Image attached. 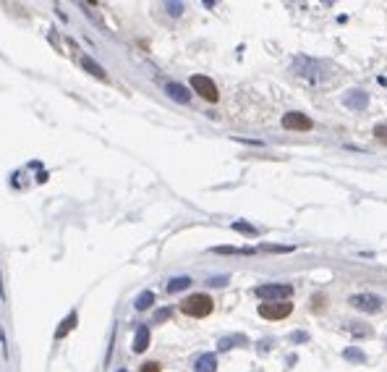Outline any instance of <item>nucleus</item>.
I'll list each match as a JSON object with an SVG mask.
<instances>
[{"label":"nucleus","instance_id":"19","mask_svg":"<svg viewBox=\"0 0 387 372\" xmlns=\"http://www.w3.org/2000/svg\"><path fill=\"white\" fill-rule=\"evenodd\" d=\"M215 252H217V254H254V249H248V247H243V249H236V247H217Z\"/></svg>","mask_w":387,"mask_h":372},{"label":"nucleus","instance_id":"2","mask_svg":"<svg viewBox=\"0 0 387 372\" xmlns=\"http://www.w3.org/2000/svg\"><path fill=\"white\" fill-rule=\"evenodd\" d=\"M215 310V301L207 294H191L184 304H180V312L189 317H207Z\"/></svg>","mask_w":387,"mask_h":372},{"label":"nucleus","instance_id":"20","mask_svg":"<svg viewBox=\"0 0 387 372\" xmlns=\"http://www.w3.org/2000/svg\"><path fill=\"white\" fill-rule=\"evenodd\" d=\"M374 137L387 144V123H377V126H374Z\"/></svg>","mask_w":387,"mask_h":372},{"label":"nucleus","instance_id":"26","mask_svg":"<svg viewBox=\"0 0 387 372\" xmlns=\"http://www.w3.org/2000/svg\"><path fill=\"white\" fill-rule=\"evenodd\" d=\"M293 341H295V343H301V341H309V336L299 331V333H293Z\"/></svg>","mask_w":387,"mask_h":372},{"label":"nucleus","instance_id":"23","mask_svg":"<svg viewBox=\"0 0 387 372\" xmlns=\"http://www.w3.org/2000/svg\"><path fill=\"white\" fill-rule=\"evenodd\" d=\"M142 372H160V364H157V362H147V364H142Z\"/></svg>","mask_w":387,"mask_h":372},{"label":"nucleus","instance_id":"25","mask_svg":"<svg viewBox=\"0 0 387 372\" xmlns=\"http://www.w3.org/2000/svg\"><path fill=\"white\" fill-rule=\"evenodd\" d=\"M225 283H227V278L222 275V278H212V280H210V286H225Z\"/></svg>","mask_w":387,"mask_h":372},{"label":"nucleus","instance_id":"22","mask_svg":"<svg viewBox=\"0 0 387 372\" xmlns=\"http://www.w3.org/2000/svg\"><path fill=\"white\" fill-rule=\"evenodd\" d=\"M290 249H293V247H269V244L262 247V252H275V254H278V252H290Z\"/></svg>","mask_w":387,"mask_h":372},{"label":"nucleus","instance_id":"16","mask_svg":"<svg viewBox=\"0 0 387 372\" xmlns=\"http://www.w3.org/2000/svg\"><path fill=\"white\" fill-rule=\"evenodd\" d=\"M236 343H246V336H227V338H220L217 348H220V352H227V348H233Z\"/></svg>","mask_w":387,"mask_h":372},{"label":"nucleus","instance_id":"15","mask_svg":"<svg viewBox=\"0 0 387 372\" xmlns=\"http://www.w3.org/2000/svg\"><path fill=\"white\" fill-rule=\"evenodd\" d=\"M343 359H348V362H356V364H367V354H363L361 348H356V346L346 348V352H343Z\"/></svg>","mask_w":387,"mask_h":372},{"label":"nucleus","instance_id":"8","mask_svg":"<svg viewBox=\"0 0 387 372\" xmlns=\"http://www.w3.org/2000/svg\"><path fill=\"white\" fill-rule=\"evenodd\" d=\"M343 105L348 107V111L361 113V111H367V105H369V95L361 92V90H351V92L343 97Z\"/></svg>","mask_w":387,"mask_h":372},{"label":"nucleus","instance_id":"1","mask_svg":"<svg viewBox=\"0 0 387 372\" xmlns=\"http://www.w3.org/2000/svg\"><path fill=\"white\" fill-rule=\"evenodd\" d=\"M290 71H293L295 79H301V81H306V84H320V81H325L327 63L314 60V58H309V55H299V58H293Z\"/></svg>","mask_w":387,"mask_h":372},{"label":"nucleus","instance_id":"13","mask_svg":"<svg viewBox=\"0 0 387 372\" xmlns=\"http://www.w3.org/2000/svg\"><path fill=\"white\" fill-rule=\"evenodd\" d=\"M81 65H84V71H89V74H92V76H97V79H105V76H107L102 65H100V63H95L89 55H84V58H81Z\"/></svg>","mask_w":387,"mask_h":372},{"label":"nucleus","instance_id":"7","mask_svg":"<svg viewBox=\"0 0 387 372\" xmlns=\"http://www.w3.org/2000/svg\"><path fill=\"white\" fill-rule=\"evenodd\" d=\"M283 128L288 131H309L311 128V118L299 113V111H293V113H285L283 116Z\"/></svg>","mask_w":387,"mask_h":372},{"label":"nucleus","instance_id":"27","mask_svg":"<svg viewBox=\"0 0 387 372\" xmlns=\"http://www.w3.org/2000/svg\"><path fill=\"white\" fill-rule=\"evenodd\" d=\"M118 372H126V369H118Z\"/></svg>","mask_w":387,"mask_h":372},{"label":"nucleus","instance_id":"24","mask_svg":"<svg viewBox=\"0 0 387 372\" xmlns=\"http://www.w3.org/2000/svg\"><path fill=\"white\" fill-rule=\"evenodd\" d=\"M168 317H170V310H160V312L154 315V320H157V322H163V320H168Z\"/></svg>","mask_w":387,"mask_h":372},{"label":"nucleus","instance_id":"5","mask_svg":"<svg viewBox=\"0 0 387 372\" xmlns=\"http://www.w3.org/2000/svg\"><path fill=\"white\" fill-rule=\"evenodd\" d=\"M290 312H293V304L290 301H267V304H259V315L264 320H285Z\"/></svg>","mask_w":387,"mask_h":372},{"label":"nucleus","instance_id":"17","mask_svg":"<svg viewBox=\"0 0 387 372\" xmlns=\"http://www.w3.org/2000/svg\"><path fill=\"white\" fill-rule=\"evenodd\" d=\"M154 304V294L152 291H144V294H139V299H136V310L139 312H144V310H149Z\"/></svg>","mask_w":387,"mask_h":372},{"label":"nucleus","instance_id":"3","mask_svg":"<svg viewBox=\"0 0 387 372\" xmlns=\"http://www.w3.org/2000/svg\"><path fill=\"white\" fill-rule=\"evenodd\" d=\"M254 294L264 301H288L293 286H288V283H262V286L254 289Z\"/></svg>","mask_w":387,"mask_h":372},{"label":"nucleus","instance_id":"21","mask_svg":"<svg viewBox=\"0 0 387 372\" xmlns=\"http://www.w3.org/2000/svg\"><path fill=\"white\" fill-rule=\"evenodd\" d=\"M165 8H168L170 16H180V13H184V6H180V3H168Z\"/></svg>","mask_w":387,"mask_h":372},{"label":"nucleus","instance_id":"18","mask_svg":"<svg viewBox=\"0 0 387 372\" xmlns=\"http://www.w3.org/2000/svg\"><path fill=\"white\" fill-rule=\"evenodd\" d=\"M233 231H238V233H243V236H257V233H259L254 226H248V223H243V221H236V223H233Z\"/></svg>","mask_w":387,"mask_h":372},{"label":"nucleus","instance_id":"6","mask_svg":"<svg viewBox=\"0 0 387 372\" xmlns=\"http://www.w3.org/2000/svg\"><path fill=\"white\" fill-rule=\"evenodd\" d=\"M191 86H194V92H196V95H201L207 102H217V100H220L215 81H212V79H207V76H201V74L191 76Z\"/></svg>","mask_w":387,"mask_h":372},{"label":"nucleus","instance_id":"4","mask_svg":"<svg viewBox=\"0 0 387 372\" xmlns=\"http://www.w3.org/2000/svg\"><path fill=\"white\" fill-rule=\"evenodd\" d=\"M348 304L353 310H358V312H379L382 310V296H377V294H353L351 299H348Z\"/></svg>","mask_w":387,"mask_h":372},{"label":"nucleus","instance_id":"12","mask_svg":"<svg viewBox=\"0 0 387 372\" xmlns=\"http://www.w3.org/2000/svg\"><path fill=\"white\" fill-rule=\"evenodd\" d=\"M191 286V278L189 275H178V278H170L168 280V294H178V291H184V289H189Z\"/></svg>","mask_w":387,"mask_h":372},{"label":"nucleus","instance_id":"11","mask_svg":"<svg viewBox=\"0 0 387 372\" xmlns=\"http://www.w3.org/2000/svg\"><path fill=\"white\" fill-rule=\"evenodd\" d=\"M217 369V357L215 354H201L194 364V372H215Z\"/></svg>","mask_w":387,"mask_h":372},{"label":"nucleus","instance_id":"14","mask_svg":"<svg viewBox=\"0 0 387 372\" xmlns=\"http://www.w3.org/2000/svg\"><path fill=\"white\" fill-rule=\"evenodd\" d=\"M76 312H71V315H68L63 322H60V327H58V331H55V338H63V336H68V333H71L74 331V325H76Z\"/></svg>","mask_w":387,"mask_h":372},{"label":"nucleus","instance_id":"10","mask_svg":"<svg viewBox=\"0 0 387 372\" xmlns=\"http://www.w3.org/2000/svg\"><path fill=\"white\" fill-rule=\"evenodd\" d=\"M165 92H168L175 102H189V100H191V95H189L186 86H184V84H175V81H168V84H165Z\"/></svg>","mask_w":387,"mask_h":372},{"label":"nucleus","instance_id":"9","mask_svg":"<svg viewBox=\"0 0 387 372\" xmlns=\"http://www.w3.org/2000/svg\"><path fill=\"white\" fill-rule=\"evenodd\" d=\"M147 346H149V327L139 325L136 327V336H133V352L142 354V352H147Z\"/></svg>","mask_w":387,"mask_h":372}]
</instances>
